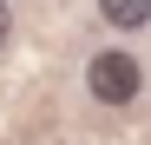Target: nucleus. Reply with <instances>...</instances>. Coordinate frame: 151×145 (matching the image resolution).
Listing matches in <instances>:
<instances>
[{"label": "nucleus", "mask_w": 151, "mask_h": 145, "mask_svg": "<svg viewBox=\"0 0 151 145\" xmlns=\"http://www.w3.org/2000/svg\"><path fill=\"white\" fill-rule=\"evenodd\" d=\"M99 7H105V20H112V27H125V33L151 20V0H99Z\"/></svg>", "instance_id": "2"}, {"label": "nucleus", "mask_w": 151, "mask_h": 145, "mask_svg": "<svg viewBox=\"0 0 151 145\" xmlns=\"http://www.w3.org/2000/svg\"><path fill=\"white\" fill-rule=\"evenodd\" d=\"M86 86H92V99H105V106L138 99V59L132 53H99L92 72H86Z\"/></svg>", "instance_id": "1"}, {"label": "nucleus", "mask_w": 151, "mask_h": 145, "mask_svg": "<svg viewBox=\"0 0 151 145\" xmlns=\"http://www.w3.org/2000/svg\"><path fill=\"white\" fill-rule=\"evenodd\" d=\"M7 33H13V13H7V0H0V46H7Z\"/></svg>", "instance_id": "3"}]
</instances>
